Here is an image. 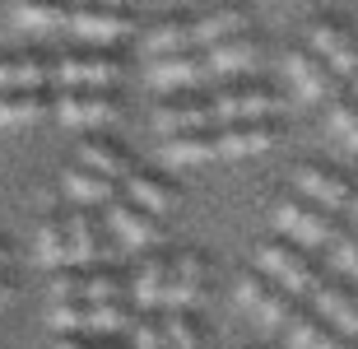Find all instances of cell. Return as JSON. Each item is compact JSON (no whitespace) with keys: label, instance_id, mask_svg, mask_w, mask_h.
Returning <instances> with one entry per match:
<instances>
[{"label":"cell","instance_id":"5b68a950","mask_svg":"<svg viewBox=\"0 0 358 349\" xmlns=\"http://www.w3.org/2000/svg\"><path fill=\"white\" fill-rule=\"evenodd\" d=\"M66 28L75 33V38L84 42H98V47H107V42H121L126 33L135 28V19L126 14V5H70V19Z\"/></svg>","mask_w":358,"mask_h":349},{"label":"cell","instance_id":"f1b7e54d","mask_svg":"<svg viewBox=\"0 0 358 349\" xmlns=\"http://www.w3.org/2000/svg\"><path fill=\"white\" fill-rule=\"evenodd\" d=\"M145 52L149 56H173V52H196L191 42V19H159V24L145 33Z\"/></svg>","mask_w":358,"mask_h":349},{"label":"cell","instance_id":"f35d334b","mask_svg":"<svg viewBox=\"0 0 358 349\" xmlns=\"http://www.w3.org/2000/svg\"><path fill=\"white\" fill-rule=\"evenodd\" d=\"M0 270H10V247L0 242Z\"/></svg>","mask_w":358,"mask_h":349},{"label":"cell","instance_id":"7c38bea8","mask_svg":"<svg viewBox=\"0 0 358 349\" xmlns=\"http://www.w3.org/2000/svg\"><path fill=\"white\" fill-rule=\"evenodd\" d=\"M279 140L275 117H256V121H228V126H214V145L228 159H242V154H266Z\"/></svg>","mask_w":358,"mask_h":349},{"label":"cell","instance_id":"1f68e13d","mask_svg":"<svg viewBox=\"0 0 358 349\" xmlns=\"http://www.w3.org/2000/svg\"><path fill=\"white\" fill-rule=\"evenodd\" d=\"M163 331H168V345L173 349H205V331L191 317V308H173L163 317Z\"/></svg>","mask_w":358,"mask_h":349},{"label":"cell","instance_id":"ab89813d","mask_svg":"<svg viewBox=\"0 0 358 349\" xmlns=\"http://www.w3.org/2000/svg\"><path fill=\"white\" fill-rule=\"evenodd\" d=\"M80 5H131V0H80Z\"/></svg>","mask_w":358,"mask_h":349},{"label":"cell","instance_id":"7402d4cb","mask_svg":"<svg viewBox=\"0 0 358 349\" xmlns=\"http://www.w3.org/2000/svg\"><path fill=\"white\" fill-rule=\"evenodd\" d=\"M47 84H52V61L33 52L0 56V89H47Z\"/></svg>","mask_w":358,"mask_h":349},{"label":"cell","instance_id":"44dd1931","mask_svg":"<svg viewBox=\"0 0 358 349\" xmlns=\"http://www.w3.org/2000/svg\"><path fill=\"white\" fill-rule=\"evenodd\" d=\"M168 266H173V256L163 252H149L140 266L131 270V298L140 308H163V289H168Z\"/></svg>","mask_w":358,"mask_h":349},{"label":"cell","instance_id":"d6a6232c","mask_svg":"<svg viewBox=\"0 0 358 349\" xmlns=\"http://www.w3.org/2000/svg\"><path fill=\"white\" fill-rule=\"evenodd\" d=\"M331 126L358 149V98L354 94H335L331 98Z\"/></svg>","mask_w":358,"mask_h":349},{"label":"cell","instance_id":"60d3db41","mask_svg":"<svg viewBox=\"0 0 358 349\" xmlns=\"http://www.w3.org/2000/svg\"><path fill=\"white\" fill-rule=\"evenodd\" d=\"M349 84H354V98H358V70H354V75H349Z\"/></svg>","mask_w":358,"mask_h":349},{"label":"cell","instance_id":"ba28073f","mask_svg":"<svg viewBox=\"0 0 358 349\" xmlns=\"http://www.w3.org/2000/svg\"><path fill=\"white\" fill-rule=\"evenodd\" d=\"M121 75L117 56L107 52H70L61 61H52V80L61 89H107Z\"/></svg>","mask_w":358,"mask_h":349},{"label":"cell","instance_id":"4316f807","mask_svg":"<svg viewBox=\"0 0 358 349\" xmlns=\"http://www.w3.org/2000/svg\"><path fill=\"white\" fill-rule=\"evenodd\" d=\"M66 229H70V252H75V266H98L103 261V233L93 224L89 210H70L66 215Z\"/></svg>","mask_w":358,"mask_h":349},{"label":"cell","instance_id":"836d02e7","mask_svg":"<svg viewBox=\"0 0 358 349\" xmlns=\"http://www.w3.org/2000/svg\"><path fill=\"white\" fill-rule=\"evenodd\" d=\"M135 349H173L168 331H163V317H140L135 322Z\"/></svg>","mask_w":358,"mask_h":349},{"label":"cell","instance_id":"603a6c76","mask_svg":"<svg viewBox=\"0 0 358 349\" xmlns=\"http://www.w3.org/2000/svg\"><path fill=\"white\" fill-rule=\"evenodd\" d=\"M52 112V98L42 89H0V126H33Z\"/></svg>","mask_w":358,"mask_h":349},{"label":"cell","instance_id":"7a4b0ae2","mask_svg":"<svg viewBox=\"0 0 358 349\" xmlns=\"http://www.w3.org/2000/svg\"><path fill=\"white\" fill-rule=\"evenodd\" d=\"M270 215H275L279 238L298 242V247H331V242L340 238V219H335L331 210L312 205L307 196H284V201H275Z\"/></svg>","mask_w":358,"mask_h":349},{"label":"cell","instance_id":"d4e9b609","mask_svg":"<svg viewBox=\"0 0 358 349\" xmlns=\"http://www.w3.org/2000/svg\"><path fill=\"white\" fill-rule=\"evenodd\" d=\"M38 266L47 270H61V266H75V252H70V229H66V215H52L42 219L38 229Z\"/></svg>","mask_w":358,"mask_h":349},{"label":"cell","instance_id":"2e32d148","mask_svg":"<svg viewBox=\"0 0 358 349\" xmlns=\"http://www.w3.org/2000/svg\"><path fill=\"white\" fill-rule=\"evenodd\" d=\"M200 294H205V256L200 252H177L173 266H168L163 303H168V308H196Z\"/></svg>","mask_w":358,"mask_h":349},{"label":"cell","instance_id":"484cf974","mask_svg":"<svg viewBox=\"0 0 358 349\" xmlns=\"http://www.w3.org/2000/svg\"><path fill=\"white\" fill-rule=\"evenodd\" d=\"M238 33H247V14L233 10V5H228V10H210V14H200V19H191V42H196V47L238 38Z\"/></svg>","mask_w":358,"mask_h":349},{"label":"cell","instance_id":"d590c367","mask_svg":"<svg viewBox=\"0 0 358 349\" xmlns=\"http://www.w3.org/2000/svg\"><path fill=\"white\" fill-rule=\"evenodd\" d=\"M52 349H121V345H112L107 336H56Z\"/></svg>","mask_w":358,"mask_h":349},{"label":"cell","instance_id":"277c9868","mask_svg":"<svg viewBox=\"0 0 358 349\" xmlns=\"http://www.w3.org/2000/svg\"><path fill=\"white\" fill-rule=\"evenodd\" d=\"M210 103V117L214 126H228V121H256V117H275L279 112V98L261 84H228L219 94L205 98Z\"/></svg>","mask_w":358,"mask_h":349},{"label":"cell","instance_id":"4fadbf2b","mask_svg":"<svg viewBox=\"0 0 358 349\" xmlns=\"http://www.w3.org/2000/svg\"><path fill=\"white\" fill-rule=\"evenodd\" d=\"M196 52H200V61H205V80H233V75L256 66L261 47H256V38L238 33V38L210 42V47H196Z\"/></svg>","mask_w":358,"mask_h":349},{"label":"cell","instance_id":"f546056e","mask_svg":"<svg viewBox=\"0 0 358 349\" xmlns=\"http://www.w3.org/2000/svg\"><path fill=\"white\" fill-rule=\"evenodd\" d=\"M66 191H70V201H80V205H107L112 196H117V182L112 177H103V173H89V168H66Z\"/></svg>","mask_w":358,"mask_h":349},{"label":"cell","instance_id":"9a60e30c","mask_svg":"<svg viewBox=\"0 0 358 349\" xmlns=\"http://www.w3.org/2000/svg\"><path fill=\"white\" fill-rule=\"evenodd\" d=\"M126 201H135L140 210H149V215L168 219L177 205H182V187L168 182L163 173H126Z\"/></svg>","mask_w":358,"mask_h":349},{"label":"cell","instance_id":"ac0fdd59","mask_svg":"<svg viewBox=\"0 0 358 349\" xmlns=\"http://www.w3.org/2000/svg\"><path fill=\"white\" fill-rule=\"evenodd\" d=\"M154 126H159L163 135H177V131H210L214 117H210V103L205 98H163L159 108H154Z\"/></svg>","mask_w":358,"mask_h":349},{"label":"cell","instance_id":"cb8c5ba5","mask_svg":"<svg viewBox=\"0 0 358 349\" xmlns=\"http://www.w3.org/2000/svg\"><path fill=\"white\" fill-rule=\"evenodd\" d=\"M80 168H89V173H103V177H126L131 173V154L117 145V140H107V135H93V140H84L80 145Z\"/></svg>","mask_w":358,"mask_h":349},{"label":"cell","instance_id":"83f0119b","mask_svg":"<svg viewBox=\"0 0 358 349\" xmlns=\"http://www.w3.org/2000/svg\"><path fill=\"white\" fill-rule=\"evenodd\" d=\"M219 154V145H214V126L210 131H177L163 140V159L168 163H205Z\"/></svg>","mask_w":358,"mask_h":349},{"label":"cell","instance_id":"5bb4252c","mask_svg":"<svg viewBox=\"0 0 358 349\" xmlns=\"http://www.w3.org/2000/svg\"><path fill=\"white\" fill-rule=\"evenodd\" d=\"M307 52H317L321 61L340 75V80H349V75L358 70V38H354V33H345L340 24H331V19L312 24V42H307Z\"/></svg>","mask_w":358,"mask_h":349},{"label":"cell","instance_id":"e575fe53","mask_svg":"<svg viewBox=\"0 0 358 349\" xmlns=\"http://www.w3.org/2000/svg\"><path fill=\"white\" fill-rule=\"evenodd\" d=\"M331 256L358 280V233H345V229H340V238L331 242Z\"/></svg>","mask_w":358,"mask_h":349},{"label":"cell","instance_id":"e0dca14e","mask_svg":"<svg viewBox=\"0 0 358 349\" xmlns=\"http://www.w3.org/2000/svg\"><path fill=\"white\" fill-rule=\"evenodd\" d=\"M289 80L298 84L303 98H335L340 94V75H335L317 52H307V47L289 52Z\"/></svg>","mask_w":358,"mask_h":349},{"label":"cell","instance_id":"6da1fadb","mask_svg":"<svg viewBox=\"0 0 358 349\" xmlns=\"http://www.w3.org/2000/svg\"><path fill=\"white\" fill-rule=\"evenodd\" d=\"M47 322H52L56 336H112V331H121V326L131 322V308H126V298H103V303L52 298Z\"/></svg>","mask_w":358,"mask_h":349},{"label":"cell","instance_id":"d6986e66","mask_svg":"<svg viewBox=\"0 0 358 349\" xmlns=\"http://www.w3.org/2000/svg\"><path fill=\"white\" fill-rule=\"evenodd\" d=\"M312 303H317L312 312H317L321 322H331L345 336H358V294L354 289H345V284H317Z\"/></svg>","mask_w":358,"mask_h":349},{"label":"cell","instance_id":"4dcf8cb0","mask_svg":"<svg viewBox=\"0 0 358 349\" xmlns=\"http://www.w3.org/2000/svg\"><path fill=\"white\" fill-rule=\"evenodd\" d=\"M70 0H14V24L19 28H66Z\"/></svg>","mask_w":358,"mask_h":349},{"label":"cell","instance_id":"3957f363","mask_svg":"<svg viewBox=\"0 0 358 349\" xmlns=\"http://www.w3.org/2000/svg\"><path fill=\"white\" fill-rule=\"evenodd\" d=\"M256 261H261V275H270V280H275L279 289H289L293 298L312 294L321 284L307 247H298V242H289V238H261L256 242Z\"/></svg>","mask_w":358,"mask_h":349},{"label":"cell","instance_id":"8d00e7d4","mask_svg":"<svg viewBox=\"0 0 358 349\" xmlns=\"http://www.w3.org/2000/svg\"><path fill=\"white\" fill-rule=\"evenodd\" d=\"M14 294V280H10V270H0V303Z\"/></svg>","mask_w":358,"mask_h":349},{"label":"cell","instance_id":"52a82bcc","mask_svg":"<svg viewBox=\"0 0 358 349\" xmlns=\"http://www.w3.org/2000/svg\"><path fill=\"white\" fill-rule=\"evenodd\" d=\"M107 229L117 233L126 247H145V252H154L163 242V219L149 215V210H140L135 201H126V196H112L107 201Z\"/></svg>","mask_w":358,"mask_h":349},{"label":"cell","instance_id":"ffe728a7","mask_svg":"<svg viewBox=\"0 0 358 349\" xmlns=\"http://www.w3.org/2000/svg\"><path fill=\"white\" fill-rule=\"evenodd\" d=\"M284 326H289V345L293 349H354V336L335 331L331 322H321L317 312H293Z\"/></svg>","mask_w":358,"mask_h":349},{"label":"cell","instance_id":"9c48e42d","mask_svg":"<svg viewBox=\"0 0 358 349\" xmlns=\"http://www.w3.org/2000/svg\"><path fill=\"white\" fill-rule=\"evenodd\" d=\"M238 303L252 308L261 322H289L293 312H298V298H293L289 289H279V284L270 280V275H261V270L238 275Z\"/></svg>","mask_w":358,"mask_h":349},{"label":"cell","instance_id":"74e56055","mask_svg":"<svg viewBox=\"0 0 358 349\" xmlns=\"http://www.w3.org/2000/svg\"><path fill=\"white\" fill-rule=\"evenodd\" d=\"M345 215L354 219V229H358V191H354V196H349V205H345Z\"/></svg>","mask_w":358,"mask_h":349},{"label":"cell","instance_id":"8992f818","mask_svg":"<svg viewBox=\"0 0 358 349\" xmlns=\"http://www.w3.org/2000/svg\"><path fill=\"white\" fill-rule=\"evenodd\" d=\"M52 112L70 131H89V126H107L117 117V98L107 89H61L52 98Z\"/></svg>","mask_w":358,"mask_h":349},{"label":"cell","instance_id":"8fae6325","mask_svg":"<svg viewBox=\"0 0 358 349\" xmlns=\"http://www.w3.org/2000/svg\"><path fill=\"white\" fill-rule=\"evenodd\" d=\"M145 80L154 84V89H163V94H186V89H196V84H205V61H200V52L149 56Z\"/></svg>","mask_w":358,"mask_h":349},{"label":"cell","instance_id":"30bf717a","mask_svg":"<svg viewBox=\"0 0 358 349\" xmlns=\"http://www.w3.org/2000/svg\"><path fill=\"white\" fill-rule=\"evenodd\" d=\"M293 182H298V196H307L312 205L331 210V215H340L349 205V196H354V182L345 173H335V168H321V163H303Z\"/></svg>","mask_w":358,"mask_h":349}]
</instances>
